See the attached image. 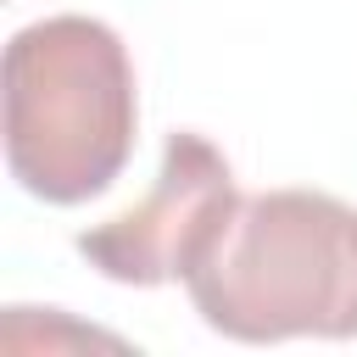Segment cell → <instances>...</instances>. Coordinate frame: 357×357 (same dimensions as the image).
Here are the masks:
<instances>
[{
  "label": "cell",
  "instance_id": "cell-1",
  "mask_svg": "<svg viewBox=\"0 0 357 357\" xmlns=\"http://www.w3.org/2000/svg\"><path fill=\"white\" fill-rule=\"evenodd\" d=\"M206 329L273 346L357 335V206L324 190H262L234 206L184 279Z\"/></svg>",
  "mask_w": 357,
  "mask_h": 357
},
{
  "label": "cell",
  "instance_id": "cell-2",
  "mask_svg": "<svg viewBox=\"0 0 357 357\" xmlns=\"http://www.w3.org/2000/svg\"><path fill=\"white\" fill-rule=\"evenodd\" d=\"M139 128L134 61L117 28L84 11L39 17L6 45V162L11 178L78 206L128 167Z\"/></svg>",
  "mask_w": 357,
  "mask_h": 357
},
{
  "label": "cell",
  "instance_id": "cell-3",
  "mask_svg": "<svg viewBox=\"0 0 357 357\" xmlns=\"http://www.w3.org/2000/svg\"><path fill=\"white\" fill-rule=\"evenodd\" d=\"M240 184H234V167L229 156L206 139V134H167L162 145V167H156V184L89 223L78 234V257L117 279V284H173V279H190V268L212 251V240L223 234V223L234 218L240 206Z\"/></svg>",
  "mask_w": 357,
  "mask_h": 357
}]
</instances>
